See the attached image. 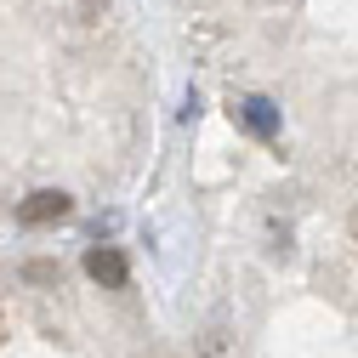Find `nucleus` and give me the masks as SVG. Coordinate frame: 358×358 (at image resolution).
Listing matches in <instances>:
<instances>
[{
    "mask_svg": "<svg viewBox=\"0 0 358 358\" xmlns=\"http://www.w3.org/2000/svg\"><path fill=\"white\" fill-rule=\"evenodd\" d=\"M69 210H74V199H69V194L40 188V194H29V199L17 205V222H23V228H52V222H63Z\"/></svg>",
    "mask_w": 358,
    "mask_h": 358,
    "instance_id": "f257e3e1",
    "label": "nucleus"
},
{
    "mask_svg": "<svg viewBox=\"0 0 358 358\" xmlns=\"http://www.w3.org/2000/svg\"><path fill=\"white\" fill-rule=\"evenodd\" d=\"M85 273H92L97 285H108V290H120L125 285V256L114 245H97V250H85Z\"/></svg>",
    "mask_w": 358,
    "mask_h": 358,
    "instance_id": "f03ea898",
    "label": "nucleus"
},
{
    "mask_svg": "<svg viewBox=\"0 0 358 358\" xmlns=\"http://www.w3.org/2000/svg\"><path fill=\"white\" fill-rule=\"evenodd\" d=\"M239 114H245V125L256 131V137H273V131H279V114H273V103H267V97H245Z\"/></svg>",
    "mask_w": 358,
    "mask_h": 358,
    "instance_id": "7ed1b4c3",
    "label": "nucleus"
},
{
    "mask_svg": "<svg viewBox=\"0 0 358 358\" xmlns=\"http://www.w3.org/2000/svg\"><path fill=\"white\" fill-rule=\"evenodd\" d=\"M29 279H34V285H52V279H57V267H46V262H34V267H29Z\"/></svg>",
    "mask_w": 358,
    "mask_h": 358,
    "instance_id": "20e7f679",
    "label": "nucleus"
}]
</instances>
